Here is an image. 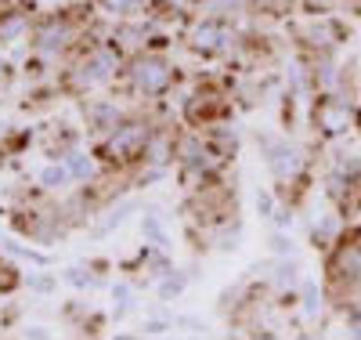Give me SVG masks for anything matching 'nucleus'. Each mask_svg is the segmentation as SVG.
<instances>
[{
    "label": "nucleus",
    "mask_w": 361,
    "mask_h": 340,
    "mask_svg": "<svg viewBox=\"0 0 361 340\" xmlns=\"http://www.w3.org/2000/svg\"><path fill=\"white\" fill-rule=\"evenodd\" d=\"M130 80H134V87L141 90V95H163V90L173 83V69L159 58H141V61H134Z\"/></svg>",
    "instance_id": "obj_1"
},
{
    "label": "nucleus",
    "mask_w": 361,
    "mask_h": 340,
    "mask_svg": "<svg viewBox=\"0 0 361 340\" xmlns=\"http://www.w3.org/2000/svg\"><path fill=\"white\" fill-rule=\"evenodd\" d=\"M357 8H361V0H357Z\"/></svg>",
    "instance_id": "obj_17"
},
{
    "label": "nucleus",
    "mask_w": 361,
    "mask_h": 340,
    "mask_svg": "<svg viewBox=\"0 0 361 340\" xmlns=\"http://www.w3.org/2000/svg\"><path fill=\"white\" fill-rule=\"evenodd\" d=\"M145 0H109V8L112 11H134V8H141Z\"/></svg>",
    "instance_id": "obj_12"
},
{
    "label": "nucleus",
    "mask_w": 361,
    "mask_h": 340,
    "mask_svg": "<svg viewBox=\"0 0 361 340\" xmlns=\"http://www.w3.org/2000/svg\"><path fill=\"white\" fill-rule=\"evenodd\" d=\"M267 160H271V167H275V174H279V177H293V174L300 170V163H304V160H300V152H296V148H289V145L275 148V156H267Z\"/></svg>",
    "instance_id": "obj_4"
},
{
    "label": "nucleus",
    "mask_w": 361,
    "mask_h": 340,
    "mask_svg": "<svg viewBox=\"0 0 361 340\" xmlns=\"http://www.w3.org/2000/svg\"><path fill=\"white\" fill-rule=\"evenodd\" d=\"M145 141H148V131L137 127V123H130V127H116V134L109 141V152H112V160L116 156H134Z\"/></svg>",
    "instance_id": "obj_3"
},
{
    "label": "nucleus",
    "mask_w": 361,
    "mask_h": 340,
    "mask_svg": "<svg viewBox=\"0 0 361 340\" xmlns=\"http://www.w3.org/2000/svg\"><path fill=\"white\" fill-rule=\"evenodd\" d=\"M66 40H69V25H47V29H40V37H37L40 51H58Z\"/></svg>",
    "instance_id": "obj_6"
},
{
    "label": "nucleus",
    "mask_w": 361,
    "mask_h": 340,
    "mask_svg": "<svg viewBox=\"0 0 361 340\" xmlns=\"http://www.w3.org/2000/svg\"><path fill=\"white\" fill-rule=\"evenodd\" d=\"M185 167H195V170H209L214 160H209V152L199 145V141H188L185 145Z\"/></svg>",
    "instance_id": "obj_8"
},
{
    "label": "nucleus",
    "mask_w": 361,
    "mask_h": 340,
    "mask_svg": "<svg viewBox=\"0 0 361 340\" xmlns=\"http://www.w3.org/2000/svg\"><path fill=\"white\" fill-rule=\"evenodd\" d=\"M354 336H361V322H357V326H354Z\"/></svg>",
    "instance_id": "obj_16"
},
{
    "label": "nucleus",
    "mask_w": 361,
    "mask_h": 340,
    "mask_svg": "<svg viewBox=\"0 0 361 340\" xmlns=\"http://www.w3.org/2000/svg\"><path fill=\"white\" fill-rule=\"evenodd\" d=\"M29 29V18L25 15H4L0 18V40H8V44H15V40H22V33Z\"/></svg>",
    "instance_id": "obj_5"
},
{
    "label": "nucleus",
    "mask_w": 361,
    "mask_h": 340,
    "mask_svg": "<svg viewBox=\"0 0 361 340\" xmlns=\"http://www.w3.org/2000/svg\"><path fill=\"white\" fill-rule=\"evenodd\" d=\"M224 40H228V33L221 25H202L195 33V47H202V51H217V47H224Z\"/></svg>",
    "instance_id": "obj_7"
},
{
    "label": "nucleus",
    "mask_w": 361,
    "mask_h": 340,
    "mask_svg": "<svg viewBox=\"0 0 361 340\" xmlns=\"http://www.w3.org/2000/svg\"><path fill=\"white\" fill-rule=\"evenodd\" d=\"M69 170H73L76 177H87L94 167H90V160H87V156H73V160H69Z\"/></svg>",
    "instance_id": "obj_11"
},
{
    "label": "nucleus",
    "mask_w": 361,
    "mask_h": 340,
    "mask_svg": "<svg viewBox=\"0 0 361 340\" xmlns=\"http://www.w3.org/2000/svg\"><path fill=\"white\" fill-rule=\"evenodd\" d=\"M4 76H8V73H4V61H0V83H4Z\"/></svg>",
    "instance_id": "obj_15"
},
{
    "label": "nucleus",
    "mask_w": 361,
    "mask_h": 340,
    "mask_svg": "<svg viewBox=\"0 0 361 340\" xmlns=\"http://www.w3.org/2000/svg\"><path fill=\"white\" fill-rule=\"evenodd\" d=\"M163 329H166L163 322H148V326H145V333H163Z\"/></svg>",
    "instance_id": "obj_14"
},
{
    "label": "nucleus",
    "mask_w": 361,
    "mask_h": 340,
    "mask_svg": "<svg viewBox=\"0 0 361 340\" xmlns=\"http://www.w3.org/2000/svg\"><path fill=\"white\" fill-rule=\"evenodd\" d=\"M40 181L47 184V189H62V184L69 181V170H66V167H47V170L40 174Z\"/></svg>",
    "instance_id": "obj_10"
},
{
    "label": "nucleus",
    "mask_w": 361,
    "mask_h": 340,
    "mask_svg": "<svg viewBox=\"0 0 361 340\" xmlns=\"http://www.w3.org/2000/svg\"><path fill=\"white\" fill-rule=\"evenodd\" d=\"M112 69H116V54H112V51H94V54H90L83 66H80V73H76V87H94V83L109 80Z\"/></svg>",
    "instance_id": "obj_2"
},
{
    "label": "nucleus",
    "mask_w": 361,
    "mask_h": 340,
    "mask_svg": "<svg viewBox=\"0 0 361 340\" xmlns=\"http://www.w3.org/2000/svg\"><path fill=\"white\" fill-rule=\"evenodd\" d=\"M347 119H350L347 105H336V109H325V112H322L325 131H343V127H347Z\"/></svg>",
    "instance_id": "obj_9"
},
{
    "label": "nucleus",
    "mask_w": 361,
    "mask_h": 340,
    "mask_svg": "<svg viewBox=\"0 0 361 340\" xmlns=\"http://www.w3.org/2000/svg\"><path fill=\"white\" fill-rule=\"evenodd\" d=\"M177 290H180V279H173V283H166V286H163V297H170V293H177Z\"/></svg>",
    "instance_id": "obj_13"
}]
</instances>
